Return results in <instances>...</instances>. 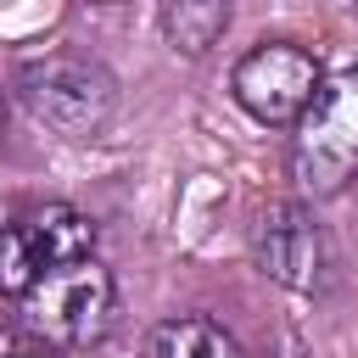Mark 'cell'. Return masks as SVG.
<instances>
[{
    "mask_svg": "<svg viewBox=\"0 0 358 358\" xmlns=\"http://www.w3.org/2000/svg\"><path fill=\"white\" fill-rule=\"evenodd\" d=\"M22 112L62 140H101L117 117V73L90 50H45L11 78Z\"/></svg>",
    "mask_w": 358,
    "mask_h": 358,
    "instance_id": "obj_1",
    "label": "cell"
},
{
    "mask_svg": "<svg viewBox=\"0 0 358 358\" xmlns=\"http://www.w3.org/2000/svg\"><path fill=\"white\" fill-rule=\"evenodd\" d=\"M285 173L302 201H330L358 179V67H341L319 84L313 106L291 129Z\"/></svg>",
    "mask_w": 358,
    "mask_h": 358,
    "instance_id": "obj_2",
    "label": "cell"
},
{
    "mask_svg": "<svg viewBox=\"0 0 358 358\" xmlns=\"http://www.w3.org/2000/svg\"><path fill=\"white\" fill-rule=\"evenodd\" d=\"M17 313L50 352H84L106 341L117 319V280L101 257H78L67 268H50L28 296H17Z\"/></svg>",
    "mask_w": 358,
    "mask_h": 358,
    "instance_id": "obj_3",
    "label": "cell"
},
{
    "mask_svg": "<svg viewBox=\"0 0 358 358\" xmlns=\"http://www.w3.org/2000/svg\"><path fill=\"white\" fill-rule=\"evenodd\" d=\"M319 84H324V67L296 39H263L229 67L235 106L263 129H296V117L313 106Z\"/></svg>",
    "mask_w": 358,
    "mask_h": 358,
    "instance_id": "obj_4",
    "label": "cell"
},
{
    "mask_svg": "<svg viewBox=\"0 0 358 358\" xmlns=\"http://www.w3.org/2000/svg\"><path fill=\"white\" fill-rule=\"evenodd\" d=\"M78 257H95V224L67 201H45L0 224V296H28L50 268Z\"/></svg>",
    "mask_w": 358,
    "mask_h": 358,
    "instance_id": "obj_5",
    "label": "cell"
},
{
    "mask_svg": "<svg viewBox=\"0 0 358 358\" xmlns=\"http://www.w3.org/2000/svg\"><path fill=\"white\" fill-rule=\"evenodd\" d=\"M252 257L274 285L319 291L324 263H330V241H324V224L313 218L308 201H268L252 229Z\"/></svg>",
    "mask_w": 358,
    "mask_h": 358,
    "instance_id": "obj_6",
    "label": "cell"
},
{
    "mask_svg": "<svg viewBox=\"0 0 358 358\" xmlns=\"http://www.w3.org/2000/svg\"><path fill=\"white\" fill-rule=\"evenodd\" d=\"M145 358H241V341L207 313H173L151 324Z\"/></svg>",
    "mask_w": 358,
    "mask_h": 358,
    "instance_id": "obj_7",
    "label": "cell"
},
{
    "mask_svg": "<svg viewBox=\"0 0 358 358\" xmlns=\"http://www.w3.org/2000/svg\"><path fill=\"white\" fill-rule=\"evenodd\" d=\"M229 6L224 0H168L162 11H157V28H162V39L179 50V56H207L224 34H229Z\"/></svg>",
    "mask_w": 358,
    "mask_h": 358,
    "instance_id": "obj_8",
    "label": "cell"
},
{
    "mask_svg": "<svg viewBox=\"0 0 358 358\" xmlns=\"http://www.w3.org/2000/svg\"><path fill=\"white\" fill-rule=\"evenodd\" d=\"M22 358H62V352H50V347H39V352H22Z\"/></svg>",
    "mask_w": 358,
    "mask_h": 358,
    "instance_id": "obj_9",
    "label": "cell"
},
{
    "mask_svg": "<svg viewBox=\"0 0 358 358\" xmlns=\"http://www.w3.org/2000/svg\"><path fill=\"white\" fill-rule=\"evenodd\" d=\"M0 129H6V95H0Z\"/></svg>",
    "mask_w": 358,
    "mask_h": 358,
    "instance_id": "obj_10",
    "label": "cell"
}]
</instances>
